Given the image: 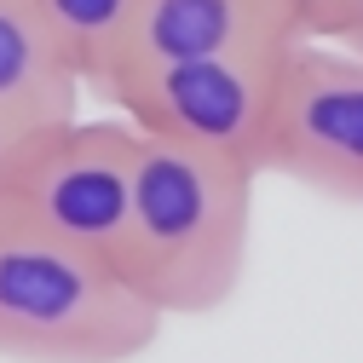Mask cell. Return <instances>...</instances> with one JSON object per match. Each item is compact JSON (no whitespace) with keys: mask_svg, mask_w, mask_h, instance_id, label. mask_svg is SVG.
<instances>
[{"mask_svg":"<svg viewBox=\"0 0 363 363\" xmlns=\"http://www.w3.org/2000/svg\"><path fill=\"white\" fill-rule=\"evenodd\" d=\"M254 167L139 133L121 271L162 317L219 311L242 289L254 237Z\"/></svg>","mask_w":363,"mask_h":363,"instance_id":"cell-1","label":"cell"},{"mask_svg":"<svg viewBox=\"0 0 363 363\" xmlns=\"http://www.w3.org/2000/svg\"><path fill=\"white\" fill-rule=\"evenodd\" d=\"M167 317L104 254L0 219V357L12 363H133Z\"/></svg>","mask_w":363,"mask_h":363,"instance_id":"cell-2","label":"cell"},{"mask_svg":"<svg viewBox=\"0 0 363 363\" xmlns=\"http://www.w3.org/2000/svg\"><path fill=\"white\" fill-rule=\"evenodd\" d=\"M289 52L248 58H173V64H116L93 93L150 139L185 145L219 162L265 173L271 116H277Z\"/></svg>","mask_w":363,"mask_h":363,"instance_id":"cell-3","label":"cell"},{"mask_svg":"<svg viewBox=\"0 0 363 363\" xmlns=\"http://www.w3.org/2000/svg\"><path fill=\"white\" fill-rule=\"evenodd\" d=\"M133 150H139V133L121 116L104 121L69 116L23 133L6 179H0V219L121 265L133 208Z\"/></svg>","mask_w":363,"mask_h":363,"instance_id":"cell-4","label":"cell"},{"mask_svg":"<svg viewBox=\"0 0 363 363\" xmlns=\"http://www.w3.org/2000/svg\"><path fill=\"white\" fill-rule=\"evenodd\" d=\"M265 173L363 208V58L335 40H294L283 58Z\"/></svg>","mask_w":363,"mask_h":363,"instance_id":"cell-5","label":"cell"},{"mask_svg":"<svg viewBox=\"0 0 363 363\" xmlns=\"http://www.w3.org/2000/svg\"><path fill=\"white\" fill-rule=\"evenodd\" d=\"M300 40L283 0H145L121 64H173V58H248L289 52Z\"/></svg>","mask_w":363,"mask_h":363,"instance_id":"cell-6","label":"cell"},{"mask_svg":"<svg viewBox=\"0 0 363 363\" xmlns=\"http://www.w3.org/2000/svg\"><path fill=\"white\" fill-rule=\"evenodd\" d=\"M81 75L47 35L35 0H0V116L18 133L69 121L81 104Z\"/></svg>","mask_w":363,"mask_h":363,"instance_id":"cell-7","label":"cell"},{"mask_svg":"<svg viewBox=\"0 0 363 363\" xmlns=\"http://www.w3.org/2000/svg\"><path fill=\"white\" fill-rule=\"evenodd\" d=\"M139 6L145 0H35L47 35L58 40V52L69 58V69L86 86H99L121 64L133 23H139Z\"/></svg>","mask_w":363,"mask_h":363,"instance_id":"cell-8","label":"cell"},{"mask_svg":"<svg viewBox=\"0 0 363 363\" xmlns=\"http://www.w3.org/2000/svg\"><path fill=\"white\" fill-rule=\"evenodd\" d=\"M283 6L294 12L300 40H335V29H340V18H346L352 0H283Z\"/></svg>","mask_w":363,"mask_h":363,"instance_id":"cell-9","label":"cell"},{"mask_svg":"<svg viewBox=\"0 0 363 363\" xmlns=\"http://www.w3.org/2000/svg\"><path fill=\"white\" fill-rule=\"evenodd\" d=\"M335 47H346V52L363 58V0H352V6H346L340 29H335Z\"/></svg>","mask_w":363,"mask_h":363,"instance_id":"cell-10","label":"cell"},{"mask_svg":"<svg viewBox=\"0 0 363 363\" xmlns=\"http://www.w3.org/2000/svg\"><path fill=\"white\" fill-rule=\"evenodd\" d=\"M18 139H23V133H18L6 116H0V179H6V167H12V150H18Z\"/></svg>","mask_w":363,"mask_h":363,"instance_id":"cell-11","label":"cell"}]
</instances>
